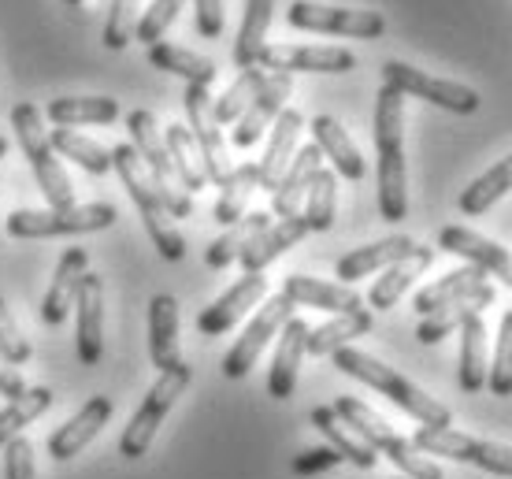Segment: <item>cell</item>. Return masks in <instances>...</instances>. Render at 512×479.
Here are the masks:
<instances>
[{"mask_svg":"<svg viewBox=\"0 0 512 479\" xmlns=\"http://www.w3.org/2000/svg\"><path fill=\"white\" fill-rule=\"evenodd\" d=\"M375 149H379V216L401 223L409 216L405 175V93L383 86L375 97Z\"/></svg>","mask_w":512,"mask_h":479,"instance_id":"6da1fadb","label":"cell"},{"mask_svg":"<svg viewBox=\"0 0 512 479\" xmlns=\"http://www.w3.org/2000/svg\"><path fill=\"white\" fill-rule=\"evenodd\" d=\"M334 364H338V372H346V376L360 379V383H368L372 390L386 394L397 409H405L412 420H420L423 428H449L453 424V416L442 402H435L431 394H423L412 379H405L401 372H394L390 364L375 361L368 357L364 350H353V346H342L338 353H331Z\"/></svg>","mask_w":512,"mask_h":479,"instance_id":"7a4b0ae2","label":"cell"},{"mask_svg":"<svg viewBox=\"0 0 512 479\" xmlns=\"http://www.w3.org/2000/svg\"><path fill=\"white\" fill-rule=\"evenodd\" d=\"M112 168L119 171V179L127 186L130 201L138 205V216H141V223H145L149 238H153V246L160 249V257L164 260L186 257V242H182V234L167 220V208L160 205V197H156L153 175L141 164L138 149H134V145H116V149H112Z\"/></svg>","mask_w":512,"mask_h":479,"instance_id":"3957f363","label":"cell"},{"mask_svg":"<svg viewBox=\"0 0 512 479\" xmlns=\"http://www.w3.org/2000/svg\"><path fill=\"white\" fill-rule=\"evenodd\" d=\"M331 409L338 413V420H342L353 435H360L375 454L390 457L409 479H442V468H438L435 461H427L409 439H401L383 416L375 413V409H368L364 402H357V398H338Z\"/></svg>","mask_w":512,"mask_h":479,"instance_id":"277c9868","label":"cell"},{"mask_svg":"<svg viewBox=\"0 0 512 479\" xmlns=\"http://www.w3.org/2000/svg\"><path fill=\"white\" fill-rule=\"evenodd\" d=\"M127 130H130V145L138 149L141 164L153 175L156 197H160V205L167 208V216H179V220L193 216V194L182 190L179 171L171 164V153H167L164 134L156 127L153 112H149V108H134L127 116Z\"/></svg>","mask_w":512,"mask_h":479,"instance_id":"5b68a950","label":"cell"},{"mask_svg":"<svg viewBox=\"0 0 512 479\" xmlns=\"http://www.w3.org/2000/svg\"><path fill=\"white\" fill-rule=\"evenodd\" d=\"M119 220V212L108 201L71 208H19L8 216L12 238H60V234H93L108 231Z\"/></svg>","mask_w":512,"mask_h":479,"instance_id":"8992f818","label":"cell"},{"mask_svg":"<svg viewBox=\"0 0 512 479\" xmlns=\"http://www.w3.org/2000/svg\"><path fill=\"white\" fill-rule=\"evenodd\" d=\"M12 127H15V138L23 145L26 160H30V168L38 175V186L41 194L49 197V208H71L75 205V190H71V179H67V171L60 168V160L52 156V145L45 138V130H41V112L34 108L30 101L15 104L12 108Z\"/></svg>","mask_w":512,"mask_h":479,"instance_id":"52a82bcc","label":"cell"},{"mask_svg":"<svg viewBox=\"0 0 512 479\" xmlns=\"http://www.w3.org/2000/svg\"><path fill=\"white\" fill-rule=\"evenodd\" d=\"M190 379H193V372L186 361L160 372V379L149 387V394H145V402L138 405V413H134V420L127 424V431L119 435V454L127 457V461H138V457L149 454V446H153L156 431L164 424V416L171 413V405L179 402L182 390L190 387Z\"/></svg>","mask_w":512,"mask_h":479,"instance_id":"ba28073f","label":"cell"},{"mask_svg":"<svg viewBox=\"0 0 512 479\" xmlns=\"http://www.w3.org/2000/svg\"><path fill=\"white\" fill-rule=\"evenodd\" d=\"M412 446L420 454L464 461V465L487 468L490 476L512 479V446H501V442L475 439V435H464V431H453V428H420L412 435Z\"/></svg>","mask_w":512,"mask_h":479,"instance_id":"9c48e42d","label":"cell"},{"mask_svg":"<svg viewBox=\"0 0 512 479\" xmlns=\"http://www.w3.org/2000/svg\"><path fill=\"white\" fill-rule=\"evenodd\" d=\"M286 23L294 30H308V34H342V38L364 41L386 34V15L372 12V8H331V4H316V0H294L286 8Z\"/></svg>","mask_w":512,"mask_h":479,"instance_id":"30bf717a","label":"cell"},{"mask_svg":"<svg viewBox=\"0 0 512 479\" xmlns=\"http://www.w3.org/2000/svg\"><path fill=\"white\" fill-rule=\"evenodd\" d=\"M383 86H394L405 97H420V101L438 104V108L457 112V116H472V112H479V104H483V97L472 86L449 82V78H435L427 75V71H420V67L401 64V60H386L383 64Z\"/></svg>","mask_w":512,"mask_h":479,"instance_id":"8fae6325","label":"cell"},{"mask_svg":"<svg viewBox=\"0 0 512 479\" xmlns=\"http://www.w3.org/2000/svg\"><path fill=\"white\" fill-rule=\"evenodd\" d=\"M294 316V301L286 298V294H275V298L260 301V312H256L249 327H245V335H238L227 357H223V376L227 379H245L249 376V368L256 364V357L264 353L271 338L279 335L282 324Z\"/></svg>","mask_w":512,"mask_h":479,"instance_id":"7c38bea8","label":"cell"},{"mask_svg":"<svg viewBox=\"0 0 512 479\" xmlns=\"http://www.w3.org/2000/svg\"><path fill=\"white\" fill-rule=\"evenodd\" d=\"M182 104H186V119H190V134L197 149H201V160H205V175L208 182H223L234 175V164L227 156V145H223V134H219L216 112H212V97H208V86H186L182 93Z\"/></svg>","mask_w":512,"mask_h":479,"instance_id":"4fadbf2b","label":"cell"},{"mask_svg":"<svg viewBox=\"0 0 512 479\" xmlns=\"http://www.w3.org/2000/svg\"><path fill=\"white\" fill-rule=\"evenodd\" d=\"M256 67H264L268 75H294V71L346 75L357 67V56L342 45H264Z\"/></svg>","mask_w":512,"mask_h":479,"instance_id":"5bb4252c","label":"cell"},{"mask_svg":"<svg viewBox=\"0 0 512 479\" xmlns=\"http://www.w3.org/2000/svg\"><path fill=\"white\" fill-rule=\"evenodd\" d=\"M264 298H268V279H264V275H242L223 298H216L201 316H197V331H201V335H227V331H231L242 316H249V309L260 305Z\"/></svg>","mask_w":512,"mask_h":479,"instance_id":"9a60e30c","label":"cell"},{"mask_svg":"<svg viewBox=\"0 0 512 479\" xmlns=\"http://www.w3.org/2000/svg\"><path fill=\"white\" fill-rule=\"evenodd\" d=\"M290 93H294V78L290 75H268V82L260 86V93L253 97V104H249L242 116H238V123H234L231 142L238 145V149H249V145L260 142V138H264V130L279 119L282 104H286Z\"/></svg>","mask_w":512,"mask_h":479,"instance_id":"2e32d148","label":"cell"},{"mask_svg":"<svg viewBox=\"0 0 512 479\" xmlns=\"http://www.w3.org/2000/svg\"><path fill=\"white\" fill-rule=\"evenodd\" d=\"M438 246L446 249V253L464 257L475 268H483L487 275H498L505 286H512V253L505 246H498V242H490V238L468 231V227L449 223V227L438 231Z\"/></svg>","mask_w":512,"mask_h":479,"instance_id":"e0dca14e","label":"cell"},{"mask_svg":"<svg viewBox=\"0 0 512 479\" xmlns=\"http://www.w3.org/2000/svg\"><path fill=\"white\" fill-rule=\"evenodd\" d=\"M108 416H112V398H104V394L90 398L67 424H60V428L49 435L52 461H71L75 454H82V450L97 439V431L108 424Z\"/></svg>","mask_w":512,"mask_h":479,"instance_id":"ac0fdd59","label":"cell"},{"mask_svg":"<svg viewBox=\"0 0 512 479\" xmlns=\"http://www.w3.org/2000/svg\"><path fill=\"white\" fill-rule=\"evenodd\" d=\"M78 361L82 364H101L104 357V283L101 275L86 272L82 286H78Z\"/></svg>","mask_w":512,"mask_h":479,"instance_id":"d6986e66","label":"cell"},{"mask_svg":"<svg viewBox=\"0 0 512 479\" xmlns=\"http://www.w3.org/2000/svg\"><path fill=\"white\" fill-rule=\"evenodd\" d=\"M308 331L312 327L305 320H297L290 316L279 331V350H275V361H271V372H268V394L275 402H286L297 387V372H301V357H305V346H308Z\"/></svg>","mask_w":512,"mask_h":479,"instance_id":"ffe728a7","label":"cell"},{"mask_svg":"<svg viewBox=\"0 0 512 479\" xmlns=\"http://www.w3.org/2000/svg\"><path fill=\"white\" fill-rule=\"evenodd\" d=\"M86 272H90V257H86V249L82 246L67 249L64 257H60L49 294H45V301H41V320H45L49 327H60L67 320V312H71V305H75L78 286H82Z\"/></svg>","mask_w":512,"mask_h":479,"instance_id":"44dd1931","label":"cell"},{"mask_svg":"<svg viewBox=\"0 0 512 479\" xmlns=\"http://www.w3.org/2000/svg\"><path fill=\"white\" fill-rule=\"evenodd\" d=\"M282 294L294 301V305H308V309L334 312V316H346V312L364 309V298H360L353 286L323 283V279H312V275H286Z\"/></svg>","mask_w":512,"mask_h":479,"instance_id":"7402d4cb","label":"cell"},{"mask_svg":"<svg viewBox=\"0 0 512 479\" xmlns=\"http://www.w3.org/2000/svg\"><path fill=\"white\" fill-rule=\"evenodd\" d=\"M412 249H416V242H412L409 234H390V238H379L372 246H360V249H353V253H346V257L334 264V275L349 286V283H357V279H364V275L386 272L390 264H397L401 257H409Z\"/></svg>","mask_w":512,"mask_h":479,"instance_id":"603a6c76","label":"cell"},{"mask_svg":"<svg viewBox=\"0 0 512 479\" xmlns=\"http://www.w3.org/2000/svg\"><path fill=\"white\" fill-rule=\"evenodd\" d=\"M301 130H305V119H301V112H297V108H282L279 119L271 123L268 153H264V160L256 164L260 190H275V186H279L282 171L290 168V160H294V149H297Z\"/></svg>","mask_w":512,"mask_h":479,"instance_id":"cb8c5ba5","label":"cell"},{"mask_svg":"<svg viewBox=\"0 0 512 479\" xmlns=\"http://www.w3.org/2000/svg\"><path fill=\"white\" fill-rule=\"evenodd\" d=\"M323 168V153L316 145H305V149H297L294 160H290V168L282 171L279 186L271 190V216H279V220H290V216H301L297 208L305 201V190L312 175Z\"/></svg>","mask_w":512,"mask_h":479,"instance_id":"d4e9b609","label":"cell"},{"mask_svg":"<svg viewBox=\"0 0 512 479\" xmlns=\"http://www.w3.org/2000/svg\"><path fill=\"white\" fill-rule=\"evenodd\" d=\"M487 305H494V286L483 283L479 290H472V294L453 298V301H446L442 309L427 312V316L420 320V327H416V338H420L423 346H435V342H442L446 335H453L468 316H479Z\"/></svg>","mask_w":512,"mask_h":479,"instance_id":"484cf974","label":"cell"},{"mask_svg":"<svg viewBox=\"0 0 512 479\" xmlns=\"http://www.w3.org/2000/svg\"><path fill=\"white\" fill-rule=\"evenodd\" d=\"M149 357L160 372L182 364L179 353V301L171 294H156L149 301Z\"/></svg>","mask_w":512,"mask_h":479,"instance_id":"4316f807","label":"cell"},{"mask_svg":"<svg viewBox=\"0 0 512 479\" xmlns=\"http://www.w3.org/2000/svg\"><path fill=\"white\" fill-rule=\"evenodd\" d=\"M305 234H308L305 216H290V220L268 223V227H264V231L256 234L253 242L245 246L242 257H238V260H242L245 275H260L271 264V260H279L282 253H286L290 246H297Z\"/></svg>","mask_w":512,"mask_h":479,"instance_id":"83f0119b","label":"cell"},{"mask_svg":"<svg viewBox=\"0 0 512 479\" xmlns=\"http://www.w3.org/2000/svg\"><path fill=\"white\" fill-rule=\"evenodd\" d=\"M312 138H316V149H320L327 160L334 164V171L342 175V179H349V182H360L364 179V156L357 153V145H353V138L346 134V127L338 123L334 116H316L312 119Z\"/></svg>","mask_w":512,"mask_h":479,"instance_id":"f1b7e54d","label":"cell"},{"mask_svg":"<svg viewBox=\"0 0 512 479\" xmlns=\"http://www.w3.org/2000/svg\"><path fill=\"white\" fill-rule=\"evenodd\" d=\"M431 260H435V249L427 246H416L409 253V257H401L397 264H390L383 275H379V283L372 286V294H368V305L379 312L394 309L397 301H401V294L409 290L416 279H420L427 268H431Z\"/></svg>","mask_w":512,"mask_h":479,"instance_id":"f546056e","label":"cell"},{"mask_svg":"<svg viewBox=\"0 0 512 479\" xmlns=\"http://www.w3.org/2000/svg\"><path fill=\"white\" fill-rule=\"evenodd\" d=\"M457 383H461L464 394H479L487 387V324H483V316H468L461 324Z\"/></svg>","mask_w":512,"mask_h":479,"instance_id":"4dcf8cb0","label":"cell"},{"mask_svg":"<svg viewBox=\"0 0 512 479\" xmlns=\"http://www.w3.org/2000/svg\"><path fill=\"white\" fill-rule=\"evenodd\" d=\"M149 64L167 71V75L186 78V86H212L216 82V64L193 49L171 45V41H156L149 45Z\"/></svg>","mask_w":512,"mask_h":479,"instance_id":"1f68e13d","label":"cell"},{"mask_svg":"<svg viewBox=\"0 0 512 479\" xmlns=\"http://www.w3.org/2000/svg\"><path fill=\"white\" fill-rule=\"evenodd\" d=\"M312 424H316V431L327 439V446H334V450L342 454V461H349V465H357V468H375L379 454L338 420V413H334L331 405H316V409H312Z\"/></svg>","mask_w":512,"mask_h":479,"instance_id":"d6a6232c","label":"cell"},{"mask_svg":"<svg viewBox=\"0 0 512 479\" xmlns=\"http://www.w3.org/2000/svg\"><path fill=\"white\" fill-rule=\"evenodd\" d=\"M45 116L52 127H86V123H116L119 104L112 97H52Z\"/></svg>","mask_w":512,"mask_h":479,"instance_id":"836d02e7","label":"cell"},{"mask_svg":"<svg viewBox=\"0 0 512 479\" xmlns=\"http://www.w3.org/2000/svg\"><path fill=\"white\" fill-rule=\"evenodd\" d=\"M164 145L167 153H171V164L179 171V182L186 194H197V190H205L208 186V175H205V160H201V149L193 142L190 127H179V123H171L164 130Z\"/></svg>","mask_w":512,"mask_h":479,"instance_id":"e575fe53","label":"cell"},{"mask_svg":"<svg viewBox=\"0 0 512 479\" xmlns=\"http://www.w3.org/2000/svg\"><path fill=\"white\" fill-rule=\"evenodd\" d=\"M368 331H372V312H368V309L346 312V316H334L331 324L312 327V331H308L305 353H312V357H327V353H338L342 346H349L353 338L368 335Z\"/></svg>","mask_w":512,"mask_h":479,"instance_id":"d590c367","label":"cell"},{"mask_svg":"<svg viewBox=\"0 0 512 479\" xmlns=\"http://www.w3.org/2000/svg\"><path fill=\"white\" fill-rule=\"evenodd\" d=\"M271 15H275V0H245L242 30H238V41H234V64L242 71L256 67V56H260L264 38H268Z\"/></svg>","mask_w":512,"mask_h":479,"instance_id":"8d00e7d4","label":"cell"},{"mask_svg":"<svg viewBox=\"0 0 512 479\" xmlns=\"http://www.w3.org/2000/svg\"><path fill=\"white\" fill-rule=\"evenodd\" d=\"M268 223H271L268 212H249V216H242L238 223H231V227H227V231L219 234L216 242L205 249V264L208 268H216V272H223L227 264H234V260L242 257L245 246H249V242H253L256 234L264 231Z\"/></svg>","mask_w":512,"mask_h":479,"instance_id":"74e56055","label":"cell"},{"mask_svg":"<svg viewBox=\"0 0 512 479\" xmlns=\"http://www.w3.org/2000/svg\"><path fill=\"white\" fill-rule=\"evenodd\" d=\"M509 190H512V153L505 156V160H498L490 171H483L472 186H464V194L457 205H461L464 216H483V212H487L490 205H498Z\"/></svg>","mask_w":512,"mask_h":479,"instance_id":"f35d334b","label":"cell"},{"mask_svg":"<svg viewBox=\"0 0 512 479\" xmlns=\"http://www.w3.org/2000/svg\"><path fill=\"white\" fill-rule=\"evenodd\" d=\"M483 283H487V272H483V268H475V264H468V268H457V272H449L446 279L423 286L420 294H416V312H420V316H427V312L442 309L446 301L464 298V294L479 290Z\"/></svg>","mask_w":512,"mask_h":479,"instance_id":"ab89813d","label":"cell"},{"mask_svg":"<svg viewBox=\"0 0 512 479\" xmlns=\"http://www.w3.org/2000/svg\"><path fill=\"white\" fill-rule=\"evenodd\" d=\"M49 145L60 156H71L78 168H86L90 175H108V171H112V149H104L101 142H93L86 134H75L71 127L52 130Z\"/></svg>","mask_w":512,"mask_h":479,"instance_id":"60d3db41","label":"cell"},{"mask_svg":"<svg viewBox=\"0 0 512 479\" xmlns=\"http://www.w3.org/2000/svg\"><path fill=\"white\" fill-rule=\"evenodd\" d=\"M334 205H338V175L320 168L305 190V212H301V216H305L308 231H331Z\"/></svg>","mask_w":512,"mask_h":479,"instance_id":"b9f144b4","label":"cell"},{"mask_svg":"<svg viewBox=\"0 0 512 479\" xmlns=\"http://www.w3.org/2000/svg\"><path fill=\"white\" fill-rule=\"evenodd\" d=\"M260 190V175H256V164H242L234 168V175L223 186H219V201H216V220L223 227H231L245 216V205H249V194Z\"/></svg>","mask_w":512,"mask_h":479,"instance_id":"7bdbcfd3","label":"cell"},{"mask_svg":"<svg viewBox=\"0 0 512 479\" xmlns=\"http://www.w3.org/2000/svg\"><path fill=\"white\" fill-rule=\"evenodd\" d=\"M49 405H52L49 387H26V394H19L15 402L4 405V409H0V446L12 442L26 424H34Z\"/></svg>","mask_w":512,"mask_h":479,"instance_id":"ee69618b","label":"cell"},{"mask_svg":"<svg viewBox=\"0 0 512 479\" xmlns=\"http://www.w3.org/2000/svg\"><path fill=\"white\" fill-rule=\"evenodd\" d=\"M264 82H268V71H264V67H249V71H242V75L234 78L231 86H227V93H223L219 101H212V112H216L219 127L238 123V116L253 104V97L260 93Z\"/></svg>","mask_w":512,"mask_h":479,"instance_id":"f6af8a7d","label":"cell"},{"mask_svg":"<svg viewBox=\"0 0 512 479\" xmlns=\"http://www.w3.org/2000/svg\"><path fill=\"white\" fill-rule=\"evenodd\" d=\"M487 387L498 398H509L512 394V309L501 316L498 350H494V364L487 368Z\"/></svg>","mask_w":512,"mask_h":479,"instance_id":"bcb514c9","label":"cell"},{"mask_svg":"<svg viewBox=\"0 0 512 479\" xmlns=\"http://www.w3.org/2000/svg\"><path fill=\"white\" fill-rule=\"evenodd\" d=\"M182 4H186V0H153V4L145 8V15H138V23H134V38H138L145 49L156 45V41L164 38L167 26L179 19Z\"/></svg>","mask_w":512,"mask_h":479,"instance_id":"7dc6e473","label":"cell"},{"mask_svg":"<svg viewBox=\"0 0 512 479\" xmlns=\"http://www.w3.org/2000/svg\"><path fill=\"white\" fill-rule=\"evenodd\" d=\"M134 23H138V0H112L108 23H104V45L127 49V41L134 38Z\"/></svg>","mask_w":512,"mask_h":479,"instance_id":"c3c4849f","label":"cell"},{"mask_svg":"<svg viewBox=\"0 0 512 479\" xmlns=\"http://www.w3.org/2000/svg\"><path fill=\"white\" fill-rule=\"evenodd\" d=\"M0 353H4L8 364L30 361V342H26V335L19 331V324H15L12 309L4 305V298H0Z\"/></svg>","mask_w":512,"mask_h":479,"instance_id":"681fc988","label":"cell"},{"mask_svg":"<svg viewBox=\"0 0 512 479\" xmlns=\"http://www.w3.org/2000/svg\"><path fill=\"white\" fill-rule=\"evenodd\" d=\"M4 479H38L34 446H30V439H23V435H15L12 442H4Z\"/></svg>","mask_w":512,"mask_h":479,"instance_id":"f907efd6","label":"cell"},{"mask_svg":"<svg viewBox=\"0 0 512 479\" xmlns=\"http://www.w3.org/2000/svg\"><path fill=\"white\" fill-rule=\"evenodd\" d=\"M342 461V454L334 446H316V450H305V454L294 457V472L297 476H316V472H327Z\"/></svg>","mask_w":512,"mask_h":479,"instance_id":"816d5d0a","label":"cell"},{"mask_svg":"<svg viewBox=\"0 0 512 479\" xmlns=\"http://www.w3.org/2000/svg\"><path fill=\"white\" fill-rule=\"evenodd\" d=\"M197 4V34L219 38L223 34V0H193Z\"/></svg>","mask_w":512,"mask_h":479,"instance_id":"f5cc1de1","label":"cell"},{"mask_svg":"<svg viewBox=\"0 0 512 479\" xmlns=\"http://www.w3.org/2000/svg\"><path fill=\"white\" fill-rule=\"evenodd\" d=\"M0 394H4L8 402H15L19 394H26V383H23V376H19V368L4 361V353H0Z\"/></svg>","mask_w":512,"mask_h":479,"instance_id":"db71d44e","label":"cell"},{"mask_svg":"<svg viewBox=\"0 0 512 479\" xmlns=\"http://www.w3.org/2000/svg\"><path fill=\"white\" fill-rule=\"evenodd\" d=\"M4 153H8V142H4V138H0V156H4Z\"/></svg>","mask_w":512,"mask_h":479,"instance_id":"11a10c76","label":"cell"},{"mask_svg":"<svg viewBox=\"0 0 512 479\" xmlns=\"http://www.w3.org/2000/svg\"><path fill=\"white\" fill-rule=\"evenodd\" d=\"M67 4H82V0H67Z\"/></svg>","mask_w":512,"mask_h":479,"instance_id":"9f6ffc18","label":"cell"}]
</instances>
